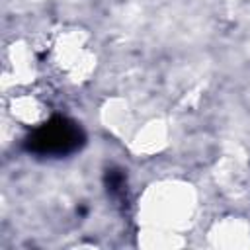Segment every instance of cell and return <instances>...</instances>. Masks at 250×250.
Returning a JSON list of instances; mask_svg holds the SVG:
<instances>
[{"label":"cell","mask_w":250,"mask_h":250,"mask_svg":"<svg viewBox=\"0 0 250 250\" xmlns=\"http://www.w3.org/2000/svg\"><path fill=\"white\" fill-rule=\"evenodd\" d=\"M86 143V135L82 127L62 115H55L37 129H33L25 141L23 146L27 152L35 156H47V158H62L78 152Z\"/></svg>","instance_id":"1"},{"label":"cell","mask_w":250,"mask_h":250,"mask_svg":"<svg viewBox=\"0 0 250 250\" xmlns=\"http://www.w3.org/2000/svg\"><path fill=\"white\" fill-rule=\"evenodd\" d=\"M105 184H107V189L111 193H119L123 189V184H125V176L121 170H107L105 174Z\"/></svg>","instance_id":"2"}]
</instances>
